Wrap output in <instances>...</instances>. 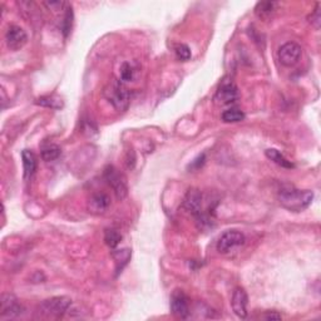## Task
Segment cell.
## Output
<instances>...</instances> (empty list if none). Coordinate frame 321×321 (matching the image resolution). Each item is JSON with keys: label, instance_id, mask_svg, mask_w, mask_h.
Segmentation results:
<instances>
[{"label": "cell", "instance_id": "obj_1", "mask_svg": "<svg viewBox=\"0 0 321 321\" xmlns=\"http://www.w3.org/2000/svg\"><path fill=\"white\" fill-rule=\"evenodd\" d=\"M313 193L308 190H297L293 187H282L278 193V200L282 207L292 212H301L311 205Z\"/></svg>", "mask_w": 321, "mask_h": 321}, {"label": "cell", "instance_id": "obj_2", "mask_svg": "<svg viewBox=\"0 0 321 321\" xmlns=\"http://www.w3.org/2000/svg\"><path fill=\"white\" fill-rule=\"evenodd\" d=\"M104 97L119 112H123L129 107V90L120 80H113L104 88Z\"/></svg>", "mask_w": 321, "mask_h": 321}, {"label": "cell", "instance_id": "obj_3", "mask_svg": "<svg viewBox=\"0 0 321 321\" xmlns=\"http://www.w3.org/2000/svg\"><path fill=\"white\" fill-rule=\"evenodd\" d=\"M72 306V300L67 296H54V297L47 298L39 305V311L38 312L43 317L50 318H59L64 315L69 307Z\"/></svg>", "mask_w": 321, "mask_h": 321}, {"label": "cell", "instance_id": "obj_4", "mask_svg": "<svg viewBox=\"0 0 321 321\" xmlns=\"http://www.w3.org/2000/svg\"><path fill=\"white\" fill-rule=\"evenodd\" d=\"M104 178L108 185L112 187L113 192L118 200H123L127 196V180L117 168H114L113 166H108L104 171Z\"/></svg>", "mask_w": 321, "mask_h": 321}, {"label": "cell", "instance_id": "obj_5", "mask_svg": "<svg viewBox=\"0 0 321 321\" xmlns=\"http://www.w3.org/2000/svg\"><path fill=\"white\" fill-rule=\"evenodd\" d=\"M238 97L237 87L233 83V80L231 78H225V79L221 80L220 85H218V89L216 92L215 100L221 105H227L232 104Z\"/></svg>", "mask_w": 321, "mask_h": 321}, {"label": "cell", "instance_id": "obj_6", "mask_svg": "<svg viewBox=\"0 0 321 321\" xmlns=\"http://www.w3.org/2000/svg\"><path fill=\"white\" fill-rule=\"evenodd\" d=\"M301 53H302V49H301V47L297 43L288 42L285 43L278 49L277 57L282 65H285V67H293L300 60Z\"/></svg>", "mask_w": 321, "mask_h": 321}, {"label": "cell", "instance_id": "obj_7", "mask_svg": "<svg viewBox=\"0 0 321 321\" xmlns=\"http://www.w3.org/2000/svg\"><path fill=\"white\" fill-rule=\"evenodd\" d=\"M23 311H24V307L14 295L3 293L2 298H0V317L14 318L19 316Z\"/></svg>", "mask_w": 321, "mask_h": 321}, {"label": "cell", "instance_id": "obj_8", "mask_svg": "<svg viewBox=\"0 0 321 321\" xmlns=\"http://www.w3.org/2000/svg\"><path fill=\"white\" fill-rule=\"evenodd\" d=\"M245 242V236L243 233L238 232V231L231 230L226 231L225 233L221 235L217 242V250L221 253H227L232 251L233 248L238 247Z\"/></svg>", "mask_w": 321, "mask_h": 321}, {"label": "cell", "instance_id": "obj_9", "mask_svg": "<svg viewBox=\"0 0 321 321\" xmlns=\"http://www.w3.org/2000/svg\"><path fill=\"white\" fill-rule=\"evenodd\" d=\"M5 42L9 49L19 50L27 44L28 35L23 28L18 25H10L5 33Z\"/></svg>", "mask_w": 321, "mask_h": 321}, {"label": "cell", "instance_id": "obj_10", "mask_svg": "<svg viewBox=\"0 0 321 321\" xmlns=\"http://www.w3.org/2000/svg\"><path fill=\"white\" fill-rule=\"evenodd\" d=\"M183 206H185V208L188 212H191L197 217V221L207 216L202 212V193L198 190L188 191L185 201H183Z\"/></svg>", "mask_w": 321, "mask_h": 321}, {"label": "cell", "instance_id": "obj_11", "mask_svg": "<svg viewBox=\"0 0 321 321\" xmlns=\"http://www.w3.org/2000/svg\"><path fill=\"white\" fill-rule=\"evenodd\" d=\"M171 311L175 316L180 318H186L190 313V303H188V297L185 292L177 290L172 293L171 297Z\"/></svg>", "mask_w": 321, "mask_h": 321}, {"label": "cell", "instance_id": "obj_12", "mask_svg": "<svg viewBox=\"0 0 321 321\" xmlns=\"http://www.w3.org/2000/svg\"><path fill=\"white\" fill-rule=\"evenodd\" d=\"M247 293L243 288L237 287L233 291L232 300H231V306H232V310L238 317L245 318L247 316Z\"/></svg>", "mask_w": 321, "mask_h": 321}, {"label": "cell", "instance_id": "obj_13", "mask_svg": "<svg viewBox=\"0 0 321 321\" xmlns=\"http://www.w3.org/2000/svg\"><path fill=\"white\" fill-rule=\"evenodd\" d=\"M110 205L109 196L105 193H95L88 202V208L92 213H103L108 210Z\"/></svg>", "mask_w": 321, "mask_h": 321}, {"label": "cell", "instance_id": "obj_14", "mask_svg": "<svg viewBox=\"0 0 321 321\" xmlns=\"http://www.w3.org/2000/svg\"><path fill=\"white\" fill-rule=\"evenodd\" d=\"M22 159L23 167H24V176L27 178H30L37 171V157L32 150L24 149L22 152Z\"/></svg>", "mask_w": 321, "mask_h": 321}, {"label": "cell", "instance_id": "obj_15", "mask_svg": "<svg viewBox=\"0 0 321 321\" xmlns=\"http://www.w3.org/2000/svg\"><path fill=\"white\" fill-rule=\"evenodd\" d=\"M266 157L268 158V159H271L272 162H275L276 165H278L280 167H283V168H292L293 165L290 162V160L287 159V158L285 157L283 154H281L280 152H278L277 149H275V148H270V149H266L265 152Z\"/></svg>", "mask_w": 321, "mask_h": 321}, {"label": "cell", "instance_id": "obj_16", "mask_svg": "<svg viewBox=\"0 0 321 321\" xmlns=\"http://www.w3.org/2000/svg\"><path fill=\"white\" fill-rule=\"evenodd\" d=\"M221 118L226 123H237L245 119V113L238 108H230L222 113Z\"/></svg>", "mask_w": 321, "mask_h": 321}, {"label": "cell", "instance_id": "obj_17", "mask_svg": "<svg viewBox=\"0 0 321 321\" xmlns=\"http://www.w3.org/2000/svg\"><path fill=\"white\" fill-rule=\"evenodd\" d=\"M60 154H62V149L57 144H48L42 149V158L45 162H53L58 159Z\"/></svg>", "mask_w": 321, "mask_h": 321}, {"label": "cell", "instance_id": "obj_18", "mask_svg": "<svg viewBox=\"0 0 321 321\" xmlns=\"http://www.w3.org/2000/svg\"><path fill=\"white\" fill-rule=\"evenodd\" d=\"M37 104L50 108V109H60L63 107V100L55 95H47V97H40L37 100Z\"/></svg>", "mask_w": 321, "mask_h": 321}, {"label": "cell", "instance_id": "obj_19", "mask_svg": "<svg viewBox=\"0 0 321 321\" xmlns=\"http://www.w3.org/2000/svg\"><path fill=\"white\" fill-rule=\"evenodd\" d=\"M113 257H114L115 261V266H117V272L119 273L120 271L123 270L125 265L128 263L130 258V251L128 248H124V250H118L115 252H113Z\"/></svg>", "mask_w": 321, "mask_h": 321}, {"label": "cell", "instance_id": "obj_20", "mask_svg": "<svg viewBox=\"0 0 321 321\" xmlns=\"http://www.w3.org/2000/svg\"><path fill=\"white\" fill-rule=\"evenodd\" d=\"M276 3L275 2H262L258 3L255 8V13L260 18H267L275 12L276 9Z\"/></svg>", "mask_w": 321, "mask_h": 321}, {"label": "cell", "instance_id": "obj_21", "mask_svg": "<svg viewBox=\"0 0 321 321\" xmlns=\"http://www.w3.org/2000/svg\"><path fill=\"white\" fill-rule=\"evenodd\" d=\"M120 240H122V235H120L117 230H114V228H108V230H105L104 241L110 248L117 247L118 243L120 242Z\"/></svg>", "mask_w": 321, "mask_h": 321}, {"label": "cell", "instance_id": "obj_22", "mask_svg": "<svg viewBox=\"0 0 321 321\" xmlns=\"http://www.w3.org/2000/svg\"><path fill=\"white\" fill-rule=\"evenodd\" d=\"M120 82H130L134 77V69L129 63H123L120 65Z\"/></svg>", "mask_w": 321, "mask_h": 321}, {"label": "cell", "instance_id": "obj_23", "mask_svg": "<svg viewBox=\"0 0 321 321\" xmlns=\"http://www.w3.org/2000/svg\"><path fill=\"white\" fill-rule=\"evenodd\" d=\"M72 24H73V12H72V7H68L65 9V14H64V20L62 23V30L64 33V35L69 34L70 29H72Z\"/></svg>", "mask_w": 321, "mask_h": 321}, {"label": "cell", "instance_id": "obj_24", "mask_svg": "<svg viewBox=\"0 0 321 321\" xmlns=\"http://www.w3.org/2000/svg\"><path fill=\"white\" fill-rule=\"evenodd\" d=\"M175 52H176V55H177L178 59L182 60V62H186V60H188L191 58V49L186 44L176 45Z\"/></svg>", "mask_w": 321, "mask_h": 321}, {"label": "cell", "instance_id": "obj_25", "mask_svg": "<svg viewBox=\"0 0 321 321\" xmlns=\"http://www.w3.org/2000/svg\"><path fill=\"white\" fill-rule=\"evenodd\" d=\"M308 22L311 23V24L313 25V27L316 28V29H318L320 28V23H321V17H320V4L316 5L315 10H313L312 13H311V15L308 17Z\"/></svg>", "mask_w": 321, "mask_h": 321}, {"label": "cell", "instance_id": "obj_26", "mask_svg": "<svg viewBox=\"0 0 321 321\" xmlns=\"http://www.w3.org/2000/svg\"><path fill=\"white\" fill-rule=\"evenodd\" d=\"M45 5L52 10H63V8L68 7L67 3L64 2H50V3H45Z\"/></svg>", "mask_w": 321, "mask_h": 321}, {"label": "cell", "instance_id": "obj_27", "mask_svg": "<svg viewBox=\"0 0 321 321\" xmlns=\"http://www.w3.org/2000/svg\"><path fill=\"white\" fill-rule=\"evenodd\" d=\"M203 163H205V154H202V155H200V157L196 158V159L192 162V167L200 168V167H202Z\"/></svg>", "mask_w": 321, "mask_h": 321}, {"label": "cell", "instance_id": "obj_28", "mask_svg": "<svg viewBox=\"0 0 321 321\" xmlns=\"http://www.w3.org/2000/svg\"><path fill=\"white\" fill-rule=\"evenodd\" d=\"M265 317L268 318V320H270V318L271 320H273V318H275V320H280L281 315H278V313H275V312H268Z\"/></svg>", "mask_w": 321, "mask_h": 321}]
</instances>
